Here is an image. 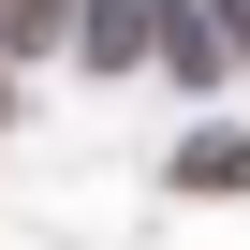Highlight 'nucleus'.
<instances>
[{
    "instance_id": "7ed1b4c3",
    "label": "nucleus",
    "mask_w": 250,
    "mask_h": 250,
    "mask_svg": "<svg viewBox=\"0 0 250 250\" xmlns=\"http://www.w3.org/2000/svg\"><path fill=\"white\" fill-rule=\"evenodd\" d=\"M206 30H221V59H250V0H221V15H206Z\"/></svg>"
},
{
    "instance_id": "f257e3e1",
    "label": "nucleus",
    "mask_w": 250,
    "mask_h": 250,
    "mask_svg": "<svg viewBox=\"0 0 250 250\" xmlns=\"http://www.w3.org/2000/svg\"><path fill=\"white\" fill-rule=\"evenodd\" d=\"M74 44H88V59H162V0H88Z\"/></svg>"
},
{
    "instance_id": "f03ea898",
    "label": "nucleus",
    "mask_w": 250,
    "mask_h": 250,
    "mask_svg": "<svg viewBox=\"0 0 250 250\" xmlns=\"http://www.w3.org/2000/svg\"><path fill=\"white\" fill-rule=\"evenodd\" d=\"M74 15H88V0H0V44H15V59H44Z\"/></svg>"
}]
</instances>
